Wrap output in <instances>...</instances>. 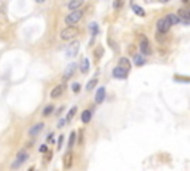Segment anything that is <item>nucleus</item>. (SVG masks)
Returning <instances> with one entry per match:
<instances>
[{"mask_svg": "<svg viewBox=\"0 0 190 171\" xmlns=\"http://www.w3.org/2000/svg\"><path fill=\"white\" fill-rule=\"evenodd\" d=\"M82 17H83V12L80 11V9L71 11L67 17H66V24H67V25H76V24L82 19Z\"/></svg>", "mask_w": 190, "mask_h": 171, "instance_id": "f257e3e1", "label": "nucleus"}, {"mask_svg": "<svg viewBox=\"0 0 190 171\" xmlns=\"http://www.w3.org/2000/svg\"><path fill=\"white\" fill-rule=\"evenodd\" d=\"M79 36V30L74 25H68L67 29H64L61 31V39L62 40H73Z\"/></svg>", "mask_w": 190, "mask_h": 171, "instance_id": "f03ea898", "label": "nucleus"}, {"mask_svg": "<svg viewBox=\"0 0 190 171\" xmlns=\"http://www.w3.org/2000/svg\"><path fill=\"white\" fill-rule=\"evenodd\" d=\"M79 46H80V43H79L77 40L73 39L71 43H70V45L67 46V49H66V51H67L66 52V55H67L68 58H74L79 54Z\"/></svg>", "mask_w": 190, "mask_h": 171, "instance_id": "7ed1b4c3", "label": "nucleus"}, {"mask_svg": "<svg viewBox=\"0 0 190 171\" xmlns=\"http://www.w3.org/2000/svg\"><path fill=\"white\" fill-rule=\"evenodd\" d=\"M27 159H28V150L27 149H21L17 155V161L12 164V168H18V167L21 165L23 162H25Z\"/></svg>", "mask_w": 190, "mask_h": 171, "instance_id": "20e7f679", "label": "nucleus"}, {"mask_svg": "<svg viewBox=\"0 0 190 171\" xmlns=\"http://www.w3.org/2000/svg\"><path fill=\"white\" fill-rule=\"evenodd\" d=\"M156 29H157V33L166 34L168 31H169V29H171V24H169V21L166 19V17H165V18H161V19L157 21Z\"/></svg>", "mask_w": 190, "mask_h": 171, "instance_id": "39448f33", "label": "nucleus"}, {"mask_svg": "<svg viewBox=\"0 0 190 171\" xmlns=\"http://www.w3.org/2000/svg\"><path fill=\"white\" fill-rule=\"evenodd\" d=\"M177 17H178L180 23H183L184 25H189L190 23V12L186 9V8H181V9H178V12H177Z\"/></svg>", "mask_w": 190, "mask_h": 171, "instance_id": "423d86ee", "label": "nucleus"}, {"mask_svg": "<svg viewBox=\"0 0 190 171\" xmlns=\"http://www.w3.org/2000/svg\"><path fill=\"white\" fill-rule=\"evenodd\" d=\"M113 76L116 79H126L128 77V68L122 67V66H118V67L113 68Z\"/></svg>", "mask_w": 190, "mask_h": 171, "instance_id": "0eeeda50", "label": "nucleus"}, {"mask_svg": "<svg viewBox=\"0 0 190 171\" xmlns=\"http://www.w3.org/2000/svg\"><path fill=\"white\" fill-rule=\"evenodd\" d=\"M140 52L141 55H150L151 54V48H150V43H149V40L143 37L140 42Z\"/></svg>", "mask_w": 190, "mask_h": 171, "instance_id": "6e6552de", "label": "nucleus"}, {"mask_svg": "<svg viewBox=\"0 0 190 171\" xmlns=\"http://www.w3.org/2000/svg\"><path fill=\"white\" fill-rule=\"evenodd\" d=\"M76 68H77V64L76 63H71V64H68L67 66V68H66V72H64V80H67V79H70L73 74H74V72H76Z\"/></svg>", "mask_w": 190, "mask_h": 171, "instance_id": "1a4fd4ad", "label": "nucleus"}, {"mask_svg": "<svg viewBox=\"0 0 190 171\" xmlns=\"http://www.w3.org/2000/svg\"><path fill=\"white\" fill-rule=\"evenodd\" d=\"M43 126H45V125H43V122H37V124H34V125L28 130V136H30V137L37 136V134L43 130Z\"/></svg>", "mask_w": 190, "mask_h": 171, "instance_id": "9d476101", "label": "nucleus"}, {"mask_svg": "<svg viewBox=\"0 0 190 171\" xmlns=\"http://www.w3.org/2000/svg\"><path fill=\"white\" fill-rule=\"evenodd\" d=\"M64 88H66L64 85H56V86H54V88H52V91H50V97H52V98L61 97L62 92H64Z\"/></svg>", "mask_w": 190, "mask_h": 171, "instance_id": "9b49d317", "label": "nucleus"}, {"mask_svg": "<svg viewBox=\"0 0 190 171\" xmlns=\"http://www.w3.org/2000/svg\"><path fill=\"white\" fill-rule=\"evenodd\" d=\"M83 3H85V0H70L67 6L70 11H76V9H80L83 6Z\"/></svg>", "mask_w": 190, "mask_h": 171, "instance_id": "f8f14e48", "label": "nucleus"}, {"mask_svg": "<svg viewBox=\"0 0 190 171\" xmlns=\"http://www.w3.org/2000/svg\"><path fill=\"white\" fill-rule=\"evenodd\" d=\"M104 97H106V89L104 88H98V91L95 94V103L100 104V103L104 101Z\"/></svg>", "mask_w": 190, "mask_h": 171, "instance_id": "ddd939ff", "label": "nucleus"}, {"mask_svg": "<svg viewBox=\"0 0 190 171\" xmlns=\"http://www.w3.org/2000/svg\"><path fill=\"white\" fill-rule=\"evenodd\" d=\"M131 9H132V11H134L135 13L138 15V17H144V15H145V11H144V9H143L141 6L135 5V3H131Z\"/></svg>", "mask_w": 190, "mask_h": 171, "instance_id": "4468645a", "label": "nucleus"}, {"mask_svg": "<svg viewBox=\"0 0 190 171\" xmlns=\"http://www.w3.org/2000/svg\"><path fill=\"white\" fill-rule=\"evenodd\" d=\"M71 164H73V155H71V152H68L64 156V168H70Z\"/></svg>", "mask_w": 190, "mask_h": 171, "instance_id": "2eb2a0df", "label": "nucleus"}, {"mask_svg": "<svg viewBox=\"0 0 190 171\" xmlns=\"http://www.w3.org/2000/svg\"><path fill=\"white\" fill-rule=\"evenodd\" d=\"M166 19L169 21L171 25H175V24H180V19L177 17V13H168L166 15Z\"/></svg>", "mask_w": 190, "mask_h": 171, "instance_id": "dca6fc26", "label": "nucleus"}, {"mask_svg": "<svg viewBox=\"0 0 190 171\" xmlns=\"http://www.w3.org/2000/svg\"><path fill=\"white\" fill-rule=\"evenodd\" d=\"M91 118H92V112L91 110H85L83 113H82V122L83 124H89Z\"/></svg>", "mask_w": 190, "mask_h": 171, "instance_id": "f3484780", "label": "nucleus"}, {"mask_svg": "<svg viewBox=\"0 0 190 171\" xmlns=\"http://www.w3.org/2000/svg\"><path fill=\"white\" fill-rule=\"evenodd\" d=\"M80 70H82V73H88V70H89V60H88V58H83V60H82V63H80Z\"/></svg>", "mask_w": 190, "mask_h": 171, "instance_id": "a211bd4d", "label": "nucleus"}, {"mask_svg": "<svg viewBox=\"0 0 190 171\" xmlns=\"http://www.w3.org/2000/svg\"><path fill=\"white\" fill-rule=\"evenodd\" d=\"M134 63H135V66H143V64H144V55L135 54L134 55Z\"/></svg>", "mask_w": 190, "mask_h": 171, "instance_id": "6ab92c4d", "label": "nucleus"}, {"mask_svg": "<svg viewBox=\"0 0 190 171\" xmlns=\"http://www.w3.org/2000/svg\"><path fill=\"white\" fill-rule=\"evenodd\" d=\"M119 66H122V67H125V68H128L129 70V67H131V61H129L128 58L122 57L120 60H119Z\"/></svg>", "mask_w": 190, "mask_h": 171, "instance_id": "aec40b11", "label": "nucleus"}, {"mask_svg": "<svg viewBox=\"0 0 190 171\" xmlns=\"http://www.w3.org/2000/svg\"><path fill=\"white\" fill-rule=\"evenodd\" d=\"M97 85H98V79H91L89 82H88V85H86V89H88V91H92Z\"/></svg>", "mask_w": 190, "mask_h": 171, "instance_id": "412c9836", "label": "nucleus"}, {"mask_svg": "<svg viewBox=\"0 0 190 171\" xmlns=\"http://www.w3.org/2000/svg\"><path fill=\"white\" fill-rule=\"evenodd\" d=\"M74 143H76V132H71L70 134V138H68V147L73 149L74 147Z\"/></svg>", "mask_w": 190, "mask_h": 171, "instance_id": "4be33fe9", "label": "nucleus"}, {"mask_svg": "<svg viewBox=\"0 0 190 171\" xmlns=\"http://www.w3.org/2000/svg\"><path fill=\"white\" fill-rule=\"evenodd\" d=\"M76 112H77V107H73L70 112H68V115H67V118H66V122H70V120L74 118V115H76Z\"/></svg>", "mask_w": 190, "mask_h": 171, "instance_id": "5701e85b", "label": "nucleus"}, {"mask_svg": "<svg viewBox=\"0 0 190 171\" xmlns=\"http://www.w3.org/2000/svg\"><path fill=\"white\" fill-rule=\"evenodd\" d=\"M52 112H54V106H52V104H48V106L43 109V116H49V115H52Z\"/></svg>", "mask_w": 190, "mask_h": 171, "instance_id": "b1692460", "label": "nucleus"}, {"mask_svg": "<svg viewBox=\"0 0 190 171\" xmlns=\"http://www.w3.org/2000/svg\"><path fill=\"white\" fill-rule=\"evenodd\" d=\"M91 33H92V36H95V34L98 33V25L97 24H91Z\"/></svg>", "mask_w": 190, "mask_h": 171, "instance_id": "393cba45", "label": "nucleus"}, {"mask_svg": "<svg viewBox=\"0 0 190 171\" xmlns=\"http://www.w3.org/2000/svg\"><path fill=\"white\" fill-rule=\"evenodd\" d=\"M122 0H114V2H113V8H114V9H120V8H122Z\"/></svg>", "mask_w": 190, "mask_h": 171, "instance_id": "a878e982", "label": "nucleus"}, {"mask_svg": "<svg viewBox=\"0 0 190 171\" xmlns=\"http://www.w3.org/2000/svg\"><path fill=\"white\" fill-rule=\"evenodd\" d=\"M62 143H64V136H60V138L56 140V144H58V149H61Z\"/></svg>", "mask_w": 190, "mask_h": 171, "instance_id": "bb28decb", "label": "nucleus"}, {"mask_svg": "<svg viewBox=\"0 0 190 171\" xmlns=\"http://www.w3.org/2000/svg\"><path fill=\"white\" fill-rule=\"evenodd\" d=\"M71 88H73V91H74V92H79V91H80V85H79V83H73Z\"/></svg>", "mask_w": 190, "mask_h": 171, "instance_id": "cd10ccee", "label": "nucleus"}, {"mask_svg": "<svg viewBox=\"0 0 190 171\" xmlns=\"http://www.w3.org/2000/svg\"><path fill=\"white\" fill-rule=\"evenodd\" d=\"M39 150L42 152V153H46V152H48V146H46V144H42Z\"/></svg>", "mask_w": 190, "mask_h": 171, "instance_id": "c85d7f7f", "label": "nucleus"}, {"mask_svg": "<svg viewBox=\"0 0 190 171\" xmlns=\"http://www.w3.org/2000/svg\"><path fill=\"white\" fill-rule=\"evenodd\" d=\"M64 125H66V119H61L60 124H58V128H60V126H64Z\"/></svg>", "mask_w": 190, "mask_h": 171, "instance_id": "c756f323", "label": "nucleus"}, {"mask_svg": "<svg viewBox=\"0 0 190 171\" xmlns=\"http://www.w3.org/2000/svg\"><path fill=\"white\" fill-rule=\"evenodd\" d=\"M36 2H37V3H43L45 0H36Z\"/></svg>", "mask_w": 190, "mask_h": 171, "instance_id": "7c9ffc66", "label": "nucleus"}, {"mask_svg": "<svg viewBox=\"0 0 190 171\" xmlns=\"http://www.w3.org/2000/svg\"><path fill=\"white\" fill-rule=\"evenodd\" d=\"M183 2H184V3H189V0H183Z\"/></svg>", "mask_w": 190, "mask_h": 171, "instance_id": "2f4dec72", "label": "nucleus"}, {"mask_svg": "<svg viewBox=\"0 0 190 171\" xmlns=\"http://www.w3.org/2000/svg\"><path fill=\"white\" fill-rule=\"evenodd\" d=\"M161 2H163V3H165V2H168V0H161Z\"/></svg>", "mask_w": 190, "mask_h": 171, "instance_id": "473e14b6", "label": "nucleus"}, {"mask_svg": "<svg viewBox=\"0 0 190 171\" xmlns=\"http://www.w3.org/2000/svg\"><path fill=\"white\" fill-rule=\"evenodd\" d=\"M145 2H153V0H145Z\"/></svg>", "mask_w": 190, "mask_h": 171, "instance_id": "72a5a7b5", "label": "nucleus"}]
</instances>
